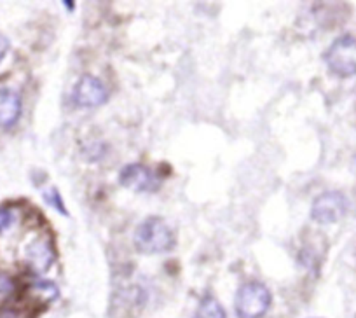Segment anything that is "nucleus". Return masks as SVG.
<instances>
[{
	"label": "nucleus",
	"mask_w": 356,
	"mask_h": 318,
	"mask_svg": "<svg viewBox=\"0 0 356 318\" xmlns=\"http://www.w3.org/2000/svg\"><path fill=\"white\" fill-rule=\"evenodd\" d=\"M175 244H177V238H175L173 229L164 218L157 215L147 217L145 221L140 222L135 231V247L140 254H164V252L173 251Z\"/></svg>",
	"instance_id": "1"
},
{
	"label": "nucleus",
	"mask_w": 356,
	"mask_h": 318,
	"mask_svg": "<svg viewBox=\"0 0 356 318\" xmlns=\"http://www.w3.org/2000/svg\"><path fill=\"white\" fill-rule=\"evenodd\" d=\"M271 292L264 283L246 282L236 292V315L238 318H262L271 308Z\"/></svg>",
	"instance_id": "2"
},
{
	"label": "nucleus",
	"mask_w": 356,
	"mask_h": 318,
	"mask_svg": "<svg viewBox=\"0 0 356 318\" xmlns=\"http://www.w3.org/2000/svg\"><path fill=\"white\" fill-rule=\"evenodd\" d=\"M325 63L328 70L337 77H351L356 75V37H337L325 53Z\"/></svg>",
	"instance_id": "3"
},
{
	"label": "nucleus",
	"mask_w": 356,
	"mask_h": 318,
	"mask_svg": "<svg viewBox=\"0 0 356 318\" xmlns=\"http://www.w3.org/2000/svg\"><path fill=\"white\" fill-rule=\"evenodd\" d=\"M349 201L341 191H327L314 198L311 207V218L318 224H335L346 215Z\"/></svg>",
	"instance_id": "4"
},
{
	"label": "nucleus",
	"mask_w": 356,
	"mask_h": 318,
	"mask_svg": "<svg viewBox=\"0 0 356 318\" xmlns=\"http://www.w3.org/2000/svg\"><path fill=\"white\" fill-rule=\"evenodd\" d=\"M72 98L77 107L82 109H93L100 107L108 100V90L100 79L95 75H82L75 83L74 91H72Z\"/></svg>",
	"instance_id": "5"
},
{
	"label": "nucleus",
	"mask_w": 356,
	"mask_h": 318,
	"mask_svg": "<svg viewBox=\"0 0 356 318\" xmlns=\"http://www.w3.org/2000/svg\"><path fill=\"white\" fill-rule=\"evenodd\" d=\"M119 184L122 187H126V189L135 191V193H154L161 186L156 173L149 166L142 165V163L126 165L119 172Z\"/></svg>",
	"instance_id": "6"
},
{
	"label": "nucleus",
	"mask_w": 356,
	"mask_h": 318,
	"mask_svg": "<svg viewBox=\"0 0 356 318\" xmlns=\"http://www.w3.org/2000/svg\"><path fill=\"white\" fill-rule=\"evenodd\" d=\"M25 255L30 268L37 273L47 271L54 262L53 245H51L49 240H44V238H37L35 241H32L26 247Z\"/></svg>",
	"instance_id": "7"
},
{
	"label": "nucleus",
	"mask_w": 356,
	"mask_h": 318,
	"mask_svg": "<svg viewBox=\"0 0 356 318\" xmlns=\"http://www.w3.org/2000/svg\"><path fill=\"white\" fill-rule=\"evenodd\" d=\"M22 97L9 88H0V128H11L22 116Z\"/></svg>",
	"instance_id": "8"
},
{
	"label": "nucleus",
	"mask_w": 356,
	"mask_h": 318,
	"mask_svg": "<svg viewBox=\"0 0 356 318\" xmlns=\"http://www.w3.org/2000/svg\"><path fill=\"white\" fill-rule=\"evenodd\" d=\"M194 318H227L224 306L213 296H207L197 306Z\"/></svg>",
	"instance_id": "9"
},
{
	"label": "nucleus",
	"mask_w": 356,
	"mask_h": 318,
	"mask_svg": "<svg viewBox=\"0 0 356 318\" xmlns=\"http://www.w3.org/2000/svg\"><path fill=\"white\" fill-rule=\"evenodd\" d=\"M44 198H46V201L51 205V207H54L61 215L68 217V210H67V207L63 205V198H61L60 191H58L56 187H51V189L44 194Z\"/></svg>",
	"instance_id": "10"
},
{
	"label": "nucleus",
	"mask_w": 356,
	"mask_h": 318,
	"mask_svg": "<svg viewBox=\"0 0 356 318\" xmlns=\"http://www.w3.org/2000/svg\"><path fill=\"white\" fill-rule=\"evenodd\" d=\"M13 222V214L8 208H0V231H4L11 225Z\"/></svg>",
	"instance_id": "11"
},
{
	"label": "nucleus",
	"mask_w": 356,
	"mask_h": 318,
	"mask_svg": "<svg viewBox=\"0 0 356 318\" xmlns=\"http://www.w3.org/2000/svg\"><path fill=\"white\" fill-rule=\"evenodd\" d=\"M11 289H13L11 280H9L6 275H2V273H0V296H6V294H9V292H11Z\"/></svg>",
	"instance_id": "12"
},
{
	"label": "nucleus",
	"mask_w": 356,
	"mask_h": 318,
	"mask_svg": "<svg viewBox=\"0 0 356 318\" xmlns=\"http://www.w3.org/2000/svg\"><path fill=\"white\" fill-rule=\"evenodd\" d=\"M8 53H9V40L8 37H4L2 33H0V61L8 56Z\"/></svg>",
	"instance_id": "13"
}]
</instances>
